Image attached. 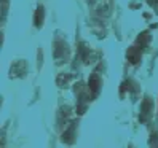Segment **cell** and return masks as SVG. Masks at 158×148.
I'll return each mask as SVG.
<instances>
[{
	"label": "cell",
	"mask_w": 158,
	"mask_h": 148,
	"mask_svg": "<svg viewBox=\"0 0 158 148\" xmlns=\"http://www.w3.org/2000/svg\"><path fill=\"white\" fill-rule=\"evenodd\" d=\"M53 54H54V59H56L59 64L64 62L66 59H69V46L64 40H56L54 42V48H53Z\"/></svg>",
	"instance_id": "cell-1"
},
{
	"label": "cell",
	"mask_w": 158,
	"mask_h": 148,
	"mask_svg": "<svg viewBox=\"0 0 158 148\" xmlns=\"http://www.w3.org/2000/svg\"><path fill=\"white\" fill-rule=\"evenodd\" d=\"M152 108H153V102L150 97H145L142 100V107H141V121L142 123H147L148 118L152 115Z\"/></svg>",
	"instance_id": "cell-2"
},
{
	"label": "cell",
	"mask_w": 158,
	"mask_h": 148,
	"mask_svg": "<svg viewBox=\"0 0 158 148\" xmlns=\"http://www.w3.org/2000/svg\"><path fill=\"white\" fill-rule=\"evenodd\" d=\"M88 89H89V97L98 96V92H99V89H101V78H99L98 73H93V75L89 77Z\"/></svg>",
	"instance_id": "cell-3"
},
{
	"label": "cell",
	"mask_w": 158,
	"mask_h": 148,
	"mask_svg": "<svg viewBox=\"0 0 158 148\" xmlns=\"http://www.w3.org/2000/svg\"><path fill=\"white\" fill-rule=\"evenodd\" d=\"M142 48H137V46H129V50L126 53L128 56V61L131 64H137L139 61H141V56H142Z\"/></svg>",
	"instance_id": "cell-4"
},
{
	"label": "cell",
	"mask_w": 158,
	"mask_h": 148,
	"mask_svg": "<svg viewBox=\"0 0 158 148\" xmlns=\"http://www.w3.org/2000/svg\"><path fill=\"white\" fill-rule=\"evenodd\" d=\"M43 18H45V10H43V6L40 5L39 8H37L35 16H34V24H35V27H42V26H43Z\"/></svg>",
	"instance_id": "cell-5"
},
{
	"label": "cell",
	"mask_w": 158,
	"mask_h": 148,
	"mask_svg": "<svg viewBox=\"0 0 158 148\" xmlns=\"http://www.w3.org/2000/svg\"><path fill=\"white\" fill-rule=\"evenodd\" d=\"M73 134H75V124L70 123V126L64 131V142H67V143H72L73 142Z\"/></svg>",
	"instance_id": "cell-6"
},
{
	"label": "cell",
	"mask_w": 158,
	"mask_h": 148,
	"mask_svg": "<svg viewBox=\"0 0 158 148\" xmlns=\"http://www.w3.org/2000/svg\"><path fill=\"white\" fill-rule=\"evenodd\" d=\"M148 42H150V34H148V32H142L141 35L137 37V45L141 46L142 50H144V48H147Z\"/></svg>",
	"instance_id": "cell-7"
},
{
	"label": "cell",
	"mask_w": 158,
	"mask_h": 148,
	"mask_svg": "<svg viewBox=\"0 0 158 148\" xmlns=\"http://www.w3.org/2000/svg\"><path fill=\"white\" fill-rule=\"evenodd\" d=\"M70 80H72L70 75H64V73H61V75L58 77V86L66 88V86L69 85V81H70Z\"/></svg>",
	"instance_id": "cell-8"
},
{
	"label": "cell",
	"mask_w": 158,
	"mask_h": 148,
	"mask_svg": "<svg viewBox=\"0 0 158 148\" xmlns=\"http://www.w3.org/2000/svg\"><path fill=\"white\" fill-rule=\"evenodd\" d=\"M150 3L152 5H158V0H150Z\"/></svg>",
	"instance_id": "cell-9"
}]
</instances>
